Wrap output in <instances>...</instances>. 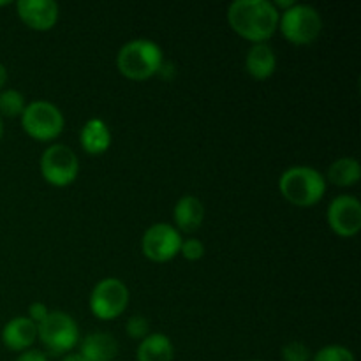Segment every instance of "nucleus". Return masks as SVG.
Here are the masks:
<instances>
[{"instance_id":"16","label":"nucleus","mask_w":361,"mask_h":361,"mask_svg":"<svg viewBox=\"0 0 361 361\" xmlns=\"http://www.w3.org/2000/svg\"><path fill=\"white\" fill-rule=\"evenodd\" d=\"M175 222L178 229L185 233H192L203 224L204 219V207L197 197L194 196H182L178 203L175 204Z\"/></svg>"},{"instance_id":"9","label":"nucleus","mask_w":361,"mask_h":361,"mask_svg":"<svg viewBox=\"0 0 361 361\" xmlns=\"http://www.w3.org/2000/svg\"><path fill=\"white\" fill-rule=\"evenodd\" d=\"M180 245H182V236H180L178 229L171 224H164V222L150 226L141 240L145 256L157 263L173 259L180 252Z\"/></svg>"},{"instance_id":"26","label":"nucleus","mask_w":361,"mask_h":361,"mask_svg":"<svg viewBox=\"0 0 361 361\" xmlns=\"http://www.w3.org/2000/svg\"><path fill=\"white\" fill-rule=\"evenodd\" d=\"M295 0H275L274 2V6H275V9H279V7H284V9H289V7H293L295 6Z\"/></svg>"},{"instance_id":"25","label":"nucleus","mask_w":361,"mask_h":361,"mask_svg":"<svg viewBox=\"0 0 361 361\" xmlns=\"http://www.w3.org/2000/svg\"><path fill=\"white\" fill-rule=\"evenodd\" d=\"M16 361H48V358L41 351H23Z\"/></svg>"},{"instance_id":"7","label":"nucleus","mask_w":361,"mask_h":361,"mask_svg":"<svg viewBox=\"0 0 361 361\" xmlns=\"http://www.w3.org/2000/svg\"><path fill=\"white\" fill-rule=\"evenodd\" d=\"M129 303V289L120 279L108 277L95 284L90 295V310L99 319H115Z\"/></svg>"},{"instance_id":"13","label":"nucleus","mask_w":361,"mask_h":361,"mask_svg":"<svg viewBox=\"0 0 361 361\" xmlns=\"http://www.w3.org/2000/svg\"><path fill=\"white\" fill-rule=\"evenodd\" d=\"M277 56L268 42H256L250 46L245 56V69L256 80H267L275 73Z\"/></svg>"},{"instance_id":"5","label":"nucleus","mask_w":361,"mask_h":361,"mask_svg":"<svg viewBox=\"0 0 361 361\" xmlns=\"http://www.w3.org/2000/svg\"><path fill=\"white\" fill-rule=\"evenodd\" d=\"M37 337L51 355L60 356L76 348L80 342V330L76 321L69 314L55 310L37 324Z\"/></svg>"},{"instance_id":"29","label":"nucleus","mask_w":361,"mask_h":361,"mask_svg":"<svg viewBox=\"0 0 361 361\" xmlns=\"http://www.w3.org/2000/svg\"><path fill=\"white\" fill-rule=\"evenodd\" d=\"M2 134H4V126H2V116H0V140H2Z\"/></svg>"},{"instance_id":"15","label":"nucleus","mask_w":361,"mask_h":361,"mask_svg":"<svg viewBox=\"0 0 361 361\" xmlns=\"http://www.w3.org/2000/svg\"><path fill=\"white\" fill-rule=\"evenodd\" d=\"M81 147L87 154L90 155H101L111 145V133H109L108 126L104 120L101 118H90L83 126L80 133Z\"/></svg>"},{"instance_id":"23","label":"nucleus","mask_w":361,"mask_h":361,"mask_svg":"<svg viewBox=\"0 0 361 361\" xmlns=\"http://www.w3.org/2000/svg\"><path fill=\"white\" fill-rule=\"evenodd\" d=\"M180 254H182L185 259L189 261H197L203 257L204 254V245L196 238L182 240V245H180Z\"/></svg>"},{"instance_id":"14","label":"nucleus","mask_w":361,"mask_h":361,"mask_svg":"<svg viewBox=\"0 0 361 361\" xmlns=\"http://www.w3.org/2000/svg\"><path fill=\"white\" fill-rule=\"evenodd\" d=\"M118 353V344L113 335L97 331L90 334L81 341L80 355L85 361H113Z\"/></svg>"},{"instance_id":"1","label":"nucleus","mask_w":361,"mask_h":361,"mask_svg":"<svg viewBox=\"0 0 361 361\" xmlns=\"http://www.w3.org/2000/svg\"><path fill=\"white\" fill-rule=\"evenodd\" d=\"M281 13L270 0H235L228 7V21L233 30L254 44L275 34Z\"/></svg>"},{"instance_id":"21","label":"nucleus","mask_w":361,"mask_h":361,"mask_svg":"<svg viewBox=\"0 0 361 361\" xmlns=\"http://www.w3.org/2000/svg\"><path fill=\"white\" fill-rule=\"evenodd\" d=\"M282 360L284 361H309L310 349L302 342H289L282 348Z\"/></svg>"},{"instance_id":"27","label":"nucleus","mask_w":361,"mask_h":361,"mask_svg":"<svg viewBox=\"0 0 361 361\" xmlns=\"http://www.w3.org/2000/svg\"><path fill=\"white\" fill-rule=\"evenodd\" d=\"M62 361H85V360L81 358L80 353H69V355L63 356Z\"/></svg>"},{"instance_id":"30","label":"nucleus","mask_w":361,"mask_h":361,"mask_svg":"<svg viewBox=\"0 0 361 361\" xmlns=\"http://www.w3.org/2000/svg\"><path fill=\"white\" fill-rule=\"evenodd\" d=\"M252 361H259V360H252Z\"/></svg>"},{"instance_id":"8","label":"nucleus","mask_w":361,"mask_h":361,"mask_svg":"<svg viewBox=\"0 0 361 361\" xmlns=\"http://www.w3.org/2000/svg\"><path fill=\"white\" fill-rule=\"evenodd\" d=\"M41 173L46 182L51 185H71L80 173L78 155L66 145H51L46 148L41 157Z\"/></svg>"},{"instance_id":"10","label":"nucleus","mask_w":361,"mask_h":361,"mask_svg":"<svg viewBox=\"0 0 361 361\" xmlns=\"http://www.w3.org/2000/svg\"><path fill=\"white\" fill-rule=\"evenodd\" d=\"M328 224L338 236H355L361 229V203L358 197L342 194L328 207Z\"/></svg>"},{"instance_id":"11","label":"nucleus","mask_w":361,"mask_h":361,"mask_svg":"<svg viewBox=\"0 0 361 361\" xmlns=\"http://www.w3.org/2000/svg\"><path fill=\"white\" fill-rule=\"evenodd\" d=\"M16 9L23 23L35 30H49L59 20V6L53 0H18Z\"/></svg>"},{"instance_id":"18","label":"nucleus","mask_w":361,"mask_h":361,"mask_svg":"<svg viewBox=\"0 0 361 361\" xmlns=\"http://www.w3.org/2000/svg\"><path fill=\"white\" fill-rule=\"evenodd\" d=\"M361 176L360 162L353 157L337 159L328 168V180L338 187H351L358 183Z\"/></svg>"},{"instance_id":"6","label":"nucleus","mask_w":361,"mask_h":361,"mask_svg":"<svg viewBox=\"0 0 361 361\" xmlns=\"http://www.w3.org/2000/svg\"><path fill=\"white\" fill-rule=\"evenodd\" d=\"M21 126L34 140L49 141L62 134L63 115L51 102L34 101L25 106L21 113Z\"/></svg>"},{"instance_id":"28","label":"nucleus","mask_w":361,"mask_h":361,"mask_svg":"<svg viewBox=\"0 0 361 361\" xmlns=\"http://www.w3.org/2000/svg\"><path fill=\"white\" fill-rule=\"evenodd\" d=\"M6 81H7V69L4 63H0V88L6 85Z\"/></svg>"},{"instance_id":"20","label":"nucleus","mask_w":361,"mask_h":361,"mask_svg":"<svg viewBox=\"0 0 361 361\" xmlns=\"http://www.w3.org/2000/svg\"><path fill=\"white\" fill-rule=\"evenodd\" d=\"M312 361H355V356L344 345H326L314 355Z\"/></svg>"},{"instance_id":"3","label":"nucleus","mask_w":361,"mask_h":361,"mask_svg":"<svg viewBox=\"0 0 361 361\" xmlns=\"http://www.w3.org/2000/svg\"><path fill=\"white\" fill-rule=\"evenodd\" d=\"M162 49L150 39H133L120 48L116 67L130 80H147L162 67Z\"/></svg>"},{"instance_id":"2","label":"nucleus","mask_w":361,"mask_h":361,"mask_svg":"<svg viewBox=\"0 0 361 361\" xmlns=\"http://www.w3.org/2000/svg\"><path fill=\"white\" fill-rule=\"evenodd\" d=\"M279 189L289 203L296 207H312L326 192L324 176L310 166H293L279 180Z\"/></svg>"},{"instance_id":"22","label":"nucleus","mask_w":361,"mask_h":361,"mask_svg":"<svg viewBox=\"0 0 361 361\" xmlns=\"http://www.w3.org/2000/svg\"><path fill=\"white\" fill-rule=\"evenodd\" d=\"M127 335L134 341H143L148 335V319L143 316H133L126 324Z\"/></svg>"},{"instance_id":"24","label":"nucleus","mask_w":361,"mask_h":361,"mask_svg":"<svg viewBox=\"0 0 361 361\" xmlns=\"http://www.w3.org/2000/svg\"><path fill=\"white\" fill-rule=\"evenodd\" d=\"M49 314V310H48V307L44 305V303H32L30 307H28V319L32 321V323H35V324H39V323H42V321L46 319V316H48Z\"/></svg>"},{"instance_id":"17","label":"nucleus","mask_w":361,"mask_h":361,"mask_svg":"<svg viewBox=\"0 0 361 361\" xmlns=\"http://www.w3.org/2000/svg\"><path fill=\"white\" fill-rule=\"evenodd\" d=\"M171 341L164 334H148L137 348V361H173Z\"/></svg>"},{"instance_id":"19","label":"nucleus","mask_w":361,"mask_h":361,"mask_svg":"<svg viewBox=\"0 0 361 361\" xmlns=\"http://www.w3.org/2000/svg\"><path fill=\"white\" fill-rule=\"evenodd\" d=\"M25 95L14 88H7L0 94V115L6 116H21L25 109Z\"/></svg>"},{"instance_id":"4","label":"nucleus","mask_w":361,"mask_h":361,"mask_svg":"<svg viewBox=\"0 0 361 361\" xmlns=\"http://www.w3.org/2000/svg\"><path fill=\"white\" fill-rule=\"evenodd\" d=\"M279 25L289 42L310 44L319 37L323 20L316 7L309 6V4H295L281 14Z\"/></svg>"},{"instance_id":"12","label":"nucleus","mask_w":361,"mask_h":361,"mask_svg":"<svg viewBox=\"0 0 361 361\" xmlns=\"http://www.w3.org/2000/svg\"><path fill=\"white\" fill-rule=\"evenodd\" d=\"M37 338V324L28 317H14L4 326L2 342L11 351H25Z\"/></svg>"}]
</instances>
